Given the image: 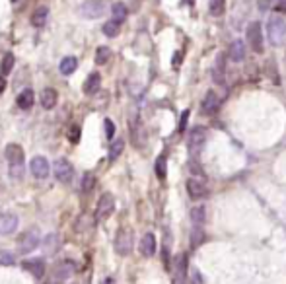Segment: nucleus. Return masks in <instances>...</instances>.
<instances>
[{"label":"nucleus","instance_id":"33","mask_svg":"<svg viewBox=\"0 0 286 284\" xmlns=\"http://www.w3.org/2000/svg\"><path fill=\"white\" fill-rule=\"evenodd\" d=\"M166 173H168V168H166V156H160L156 160V175L158 179H166Z\"/></svg>","mask_w":286,"mask_h":284},{"label":"nucleus","instance_id":"32","mask_svg":"<svg viewBox=\"0 0 286 284\" xmlns=\"http://www.w3.org/2000/svg\"><path fill=\"white\" fill-rule=\"evenodd\" d=\"M226 8V0H211L209 2V10L212 16H222Z\"/></svg>","mask_w":286,"mask_h":284},{"label":"nucleus","instance_id":"25","mask_svg":"<svg viewBox=\"0 0 286 284\" xmlns=\"http://www.w3.org/2000/svg\"><path fill=\"white\" fill-rule=\"evenodd\" d=\"M191 220L195 224V228H202L205 222H207V209L202 205L195 207V209L191 210Z\"/></svg>","mask_w":286,"mask_h":284},{"label":"nucleus","instance_id":"17","mask_svg":"<svg viewBox=\"0 0 286 284\" xmlns=\"http://www.w3.org/2000/svg\"><path fill=\"white\" fill-rule=\"evenodd\" d=\"M228 57H230L234 62L243 61V59H246V43L239 41V39H236V41L230 45V49H228Z\"/></svg>","mask_w":286,"mask_h":284},{"label":"nucleus","instance_id":"19","mask_svg":"<svg viewBox=\"0 0 286 284\" xmlns=\"http://www.w3.org/2000/svg\"><path fill=\"white\" fill-rule=\"evenodd\" d=\"M33 101H35V94H33L31 88H25L24 92H20L18 99H16V103H18L20 109H29L33 105Z\"/></svg>","mask_w":286,"mask_h":284},{"label":"nucleus","instance_id":"7","mask_svg":"<svg viewBox=\"0 0 286 284\" xmlns=\"http://www.w3.org/2000/svg\"><path fill=\"white\" fill-rule=\"evenodd\" d=\"M207 142V131L202 127H195L191 133H189V140H187V146L191 154H199L202 146Z\"/></svg>","mask_w":286,"mask_h":284},{"label":"nucleus","instance_id":"3","mask_svg":"<svg viewBox=\"0 0 286 284\" xmlns=\"http://www.w3.org/2000/svg\"><path fill=\"white\" fill-rule=\"evenodd\" d=\"M113 210H115V197H113L111 193H103V195L100 197V200H98L96 214H94L96 222H103V220H107V218L113 214Z\"/></svg>","mask_w":286,"mask_h":284},{"label":"nucleus","instance_id":"37","mask_svg":"<svg viewBox=\"0 0 286 284\" xmlns=\"http://www.w3.org/2000/svg\"><path fill=\"white\" fill-rule=\"evenodd\" d=\"M68 138H70V142H78L80 140V127L72 125L70 131H68Z\"/></svg>","mask_w":286,"mask_h":284},{"label":"nucleus","instance_id":"1","mask_svg":"<svg viewBox=\"0 0 286 284\" xmlns=\"http://www.w3.org/2000/svg\"><path fill=\"white\" fill-rule=\"evenodd\" d=\"M267 35L274 47H280L286 43V22L282 16H271L267 24Z\"/></svg>","mask_w":286,"mask_h":284},{"label":"nucleus","instance_id":"41","mask_svg":"<svg viewBox=\"0 0 286 284\" xmlns=\"http://www.w3.org/2000/svg\"><path fill=\"white\" fill-rule=\"evenodd\" d=\"M6 90V80H4V76H0V94Z\"/></svg>","mask_w":286,"mask_h":284},{"label":"nucleus","instance_id":"22","mask_svg":"<svg viewBox=\"0 0 286 284\" xmlns=\"http://www.w3.org/2000/svg\"><path fill=\"white\" fill-rule=\"evenodd\" d=\"M57 90H53V88H45L43 92H41V105L45 107V109H53L55 105H57Z\"/></svg>","mask_w":286,"mask_h":284},{"label":"nucleus","instance_id":"31","mask_svg":"<svg viewBox=\"0 0 286 284\" xmlns=\"http://www.w3.org/2000/svg\"><path fill=\"white\" fill-rule=\"evenodd\" d=\"M94 187H96V175L90 172L84 173V177H82V193H92Z\"/></svg>","mask_w":286,"mask_h":284},{"label":"nucleus","instance_id":"34","mask_svg":"<svg viewBox=\"0 0 286 284\" xmlns=\"http://www.w3.org/2000/svg\"><path fill=\"white\" fill-rule=\"evenodd\" d=\"M267 76L273 80L274 84H278V82H280V78H278V70H276V62L267 61Z\"/></svg>","mask_w":286,"mask_h":284},{"label":"nucleus","instance_id":"35","mask_svg":"<svg viewBox=\"0 0 286 284\" xmlns=\"http://www.w3.org/2000/svg\"><path fill=\"white\" fill-rule=\"evenodd\" d=\"M16 257H14L10 251H0V265H14Z\"/></svg>","mask_w":286,"mask_h":284},{"label":"nucleus","instance_id":"29","mask_svg":"<svg viewBox=\"0 0 286 284\" xmlns=\"http://www.w3.org/2000/svg\"><path fill=\"white\" fill-rule=\"evenodd\" d=\"M111 55L113 53L109 47H98V51H96V64H100V66L107 64L109 59H111Z\"/></svg>","mask_w":286,"mask_h":284},{"label":"nucleus","instance_id":"28","mask_svg":"<svg viewBox=\"0 0 286 284\" xmlns=\"http://www.w3.org/2000/svg\"><path fill=\"white\" fill-rule=\"evenodd\" d=\"M14 62H16V59H14L12 53L4 55V59H2V62H0V76L10 74V72H12V68H14Z\"/></svg>","mask_w":286,"mask_h":284},{"label":"nucleus","instance_id":"14","mask_svg":"<svg viewBox=\"0 0 286 284\" xmlns=\"http://www.w3.org/2000/svg\"><path fill=\"white\" fill-rule=\"evenodd\" d=\"M76 271V265L72 261H59L57 265H55V276L59 278V280H66V278H70Z\"/></svg>","mask_w":286,"mask_h":284},{"label":"nucleus","instance_id":"16","mask_svg":"<svg viewBox=\"0 0 286 284\" xmlns=\"http://www.w3.org/2000/svg\"><path fill=\"white\" fill-rule=\"evenodd\" d=\"M140 253L144 257H152L156 253V235L154 234H144L140 239Z\"/></svg>","mask_w":286,"mask_h":284},{"label":"nucleus","instance_id":"4","mask_svg":"<svg viewBox=\"0 0 286 284\" xmlns=\"http://www.w3.org/2000/svg\"><path fill=\"white\" fill-rule=\"evenodd\" d=\"M115 251H117L121 257L131 255V251H133V230L121 228V230L117 232V235H115Z\"/></svg>","mask_w":286,"mask_h":284},{"label":"nucleus","instance_id":"23","mask_svg":"<svg viewBox=\"0 0 286 284\" xmlns=\"http://www.w3.org/2000/svg\"><path fill=\"white\" fill-rule=\"evenodd\" d=\"M59 247H61V239H59L57 234H49L43 239V251H45L47 255H55V253L59 251Z\"/></svg>","mask_w":286,"mask_h":284},{"label":"nucleus","instance_id":"36","mask_svg":"<svg viewBox=\"0 0 286 284\" xmlns=\"http://www.w3.org/2000/svg\"><path fill=\"white\" fill-rule=\"evenodd\" d=\"M103 125H105V136L111 140L113 136H115V123H113L111 119H105V121H103Z\"/></svg>","mask_w":286,"mask_h":284},{"label":"nucleus","instance_id":"10","mask_svg":"<svg viewBox=\"0 0 286 284\" xmlns=\"http://www.w3.org/2000/svg\"><path fill=\"white\" fill-rule=\"evenodd\" d=\"M187 193H189V197L191 198H205L209 195V187L207 183L199 179V177H191L189 181H187Z\"/></svg>","mask_w":286,"mask_h":284},{"label":"nucleus","instance_id":"5","mask_svg":"<svg viewBox=\"0 0 286 284\" xmlns=\"http://www.w3.org/2000/svg\"><path fill=\"white\" fill-rule=\"evenodd\" d=\"M105 0H86L82 6H80V14L88 18V20H98L105 14Z\"/></svg>","mask_w":286,"mask_h":284},{"label":"nucleus","instance_id":"42","mask_svg":"<svg viewBox=\"0 0 286 284\" xmlns=\"http://www.w3.org/2000/svg\"><path fill=\"white\" fill-rule=\"evenodd\" d=\"M103 284H115V280H113L111 276H107V278H105V280H103Z\"/></svg>","mask_w":286,"mask_h":284},{"label":"nucleus","instance_id":"27","mask_svg":"<svg viewBox=\"0 0 286 284\" xmlns=\"http://www.w3.org/2000/svg\"><path fill=\"white\" fill-rule=\"evenodd\" d=\"M125 150V140L123 138H117V140H113L111 146H109V160L115 161L121 154H123Z\"/></svg>","mask_w":286,"mask_h":284},{"label":"nucleus","instance_id":"20","mask_svg":"<svg viewBox=\"0 0 286 284\" xmlns=\"http://www.w3.org/2000/svg\"><path fill=\"white\" fill-rule=\"evenodd\" d=\"M49 20V8L47 6H39L35 12L31 14V25L33 27H45Z\"/></svg>","mask_w":286,"mask_h":284},{"label":"nucleus","instance_id":"8","mask_svg":"<svg viewBox=\"0 0 286 284\" xmlns=\"http://www.w3.org/2000/svg\"><path fill=\"white\" fill-rule=\"evenodd\" d=\"M55 177H57L61 183H70L72 177H74V168H72V164L68 160H64V158L55 161Z\"/></svg>","mask_w":286,"mask_h":284},{"label":"nucleus","instance_id":"43","mask_svg":"<svg viewBox=\"0 0 286 284\" xmlns=\"http://www.w3.org/2000/svg\"><path fill=\"white\" fill-rule=\"evenodd\" d=\"M284 61H286V55H284Z\"/></svg>","mask_w":286,"mask_h":284},{"label":"nucleus","instance_id":"40","mask_svg":"<svg viewBox=\"0 0 286 284\" xmlns=\"http://www.w3.org/2000/svg\"><path fill=\"white\" fill-rule=\"evenodd\" d=\"M274 10H276V12H280V14H286V0H276Z\"/></svg>","mask_w":286,"mask_h":284},{"label":"nucleus","instance_id":"2","mask_svg":"<svg viewBox=\"0 0 286 284\" xmlns=\"http://www.w3.org/2000/svg\"><path fill=\"white\" fill-rule=\"evenodd\" d=\"M39 244H41V234H39V230L37 228H29V230L24 232L22 237H20V241H18V251L27 255V253H31L33 249H37Z\"/></svg>","mask_w":286,"mask_h":284},{"label":"nucleus","instance_id":"13","mask_svg":"<svg viewBox=\"0 0 286 284\" xmlns=\"http://www.w3.org/2000/svg\"><path fill=\"white\" fill-rule=\"evenodd\" d=\"M218 107H220V98H218V94L216 92H207L205 94V99H202V113L205 115H212V113L218 111Z\"/></svg>","mask_w":286,"mask_h":284},{"label":"nucleus","instance_id":"38","mask_svg":"<svg viewBox=\"0 0 286 284\" xmlns=\"http://www.w3.org/2000/svg\"><path fill=\"white\" fill-rule=\"evenodd\" d=\"M189 115H191V111H189V109H185V111L181 113V119H179V131H181V133L185 131L187 121H189Z\"/></svg>","mask_w":286,"mask_h":284},{"label":"nucleus","instance_id":"12","mask_svg":"<svg viewBox=\"0 0 286 284\" xmlns=\"http://www.w3.org/2000/svg\"><path fill=\"white\" fill-rule=\"evenodd\" d=\"M211 76L216 84H224V80H226V55L224 53H220V55L216 57L214 66H212V70H211Z\"/></svg>","mask_w":286,"mask_h":284},{"label":"nucleus","instance_id":"6","mask_svg":"<svg viewBox=\"0 0 286 284\" xmlns=\"http://www.w3.org/2000/svg\"><path fill=\"white\" fill-rule=\"evenodd\" d=\"M248 43L255 53H263V31L259 22H251L248 25Z\"/></svg>","mask_w":286,"mask_h":284},{"label":"nucleus","instance_id":"24","mask_svg":"<svg viewBox=\"0 0 286 284\" xmlns=\"http://www.w3.org/2000/svg\"><path fill=\"white\" fill-rule=\"evenodd\" d=\"M76 66H78V59L76 57H64L61 61V64H59V70H61V74L64 76H68V74H72L76 70Z\"/></svg>","mask_w":286,"mask_h":284},{"label":"nucleus","instance_id":"9","mask_svg":"<svg viewBox=\"0 0 286 284\" xmlns=\"http://www.w3.org/2000/svg\"><path fill=\"white\" fill-rule=\"evenodd\" d=\"M29 172L33 173V177H37V179L49 177L51 166H49V161H47V158H43V156H33L31 161H29Z\"/></svg>","mask_w":286,"mask_h":284},{"label":"nucleus","instance_id":"39","mask_svg":"<svg viewBox=\"0 0 286 284\" xmlns=\"http://www.w3.org/2000/svg\"><path fill=\"white\" fill-rule=\"evenodd\" d=\"M191 282L193 284H205V278H202V274H200V271H191Z\"/></svg>","mask_w":286,"mask_h":284},{"label":"nucleus","instance_id":"15","mask_svg":"<svg viewBox=\"0 0 286 284\" xmlns=\"http://www.w3.org/2000/svg\"><path fill=\"white\" fill-rule=\"evenodd\" d=\"M6 160L10 166H18V164H24V148L20 144H8L6 146Z\"/></svg>","mask_w":286,"mask_h":284},{"label":"nucleus","instance_id":"26","mask_svg":"<svg viewBox=\"0 0 286 284\" xmlns=\"http://www.w3.org/2000/svg\"><path fill=\"white\" fill-rule=\"evenodd\" d=\"M127 14H129V10H127V6H125L123 2H115L111 8V20H115V22H119V24H123L125 20H127Z\"/></svg>","mask_w":286,"mask_h":284},{"label":"nucleus","instance_id":"11","mask_svg":"<svg viewBox=\"0 0 286 284\" xmlns=\"http://www.w3.org/2000/svg\"><path fill=\"white\" fill-rule=\"evenodd\" d=\"M20 218L12 212H4L0 214V235H12L18 230Z\"/></svg>","mask_w":286,"mask_h":284},{"label":"nucleus","instance_id":"18","mask_svg":"<svg viewBox=\"0 0 286 284\" xmlns=\"http://www.w3.org/2000/svg\"><path fill=\"white\" fill-rule=\"evenodd\" d=\"M22 267H24V269L29 272V274H33L35 278H43V274H45V271H47V269H45V263H43L41 259L25 261Z\"/></svg>","mask_w":286,"mask_h":284},{"label":"nucleus","instance_id":"21","mask_svg":"<svg viewBox=\"0 0 286 284\" xmlns=\"http://www.w3.org/2000/svg\"><path fill=\"white\" fill-rule=\"evenodd\" d=\"M101 86V76L98 72H92V74L86 78V82H84V94L88 96H94Z\"/></svg>","mask_w":286,"mask_h":284},{"label":"nucleus","instance_id":"30","mask_svg":"<svg viewBox=\"0 0 286 284\" xmlns=\"http://www.w3.org/2000/svg\"><path fill=\"white\" fill-rule=\"evenodd\" d=\"M119 31H121V24L115 22V20H109V22L103 24V33H105L107 37H117Z\"/></svg>","mask_w":286,"mask_h":284}]
</instances>
